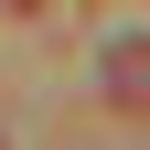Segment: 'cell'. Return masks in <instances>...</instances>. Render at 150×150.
Segmentation results:
<instances>
[{"mask_svg":"<svg viewBox=\"0 0 150 150\" xmlns=\"http://www.w3.org/2000/svg\"><path fill=\"white\" fill-rule=\"evenodd\" d=\"M107 97L150 107V32H118V43H107Z\"/></svg>","mask_w":150,"mask_h":150,"instance_id":"obj_1","label":"cell"}]
</instances>
